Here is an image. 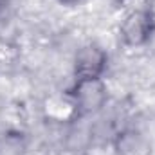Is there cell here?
<instances>
[{"label":"cell","instance_id":"cell-1","mask_svg":"<svg viewBox=\"0 0 155 155\" xmlns=\"http://www.w3.org/2000/svg\"><path fill=\"white\" fill-rule=\"evenodd\" d=\"M71 103L78 116H92L97 114L108 101V88L99 79H79L74 81L72 88L69 90Z\"/></svg>","mask_w":155,"mask_h":155},{"label":"cell","instance_id":"cell-2","mask_svg":"<svg viewBox=\"0 0 155 155\" xmlns=\"http://www.w3.org/2000/svg\"><path fill=\"white\" fill-rule=\"evenodd\" d=\"M155 33V13L152 7L130 11L119 25V38L126 47H143Z\"/></svg>","mask_w":155,"mask_h":155},{"label":"cell","instance_id":"cell-3","mask_svg":"<svg viewBox=\"0 0 155 155\" xmlns=\"http://www.w3.org/2000/svg\"><path fill=\"white\" fill-rule=\"evenodd\" d=\"M108 54L96 43L83 45L74 56V79H99L107 71Z\"/></svg>","mask_w":155,"mask_h":155},{"label":"cell","instance_id":"cell-4","mask_svg":"<svg viewBox=\"0 0 155 155\" xmlns=\"http://www.w3.org/2000/svg\"><path fill=\"white\" fill-rule=\"evenodd\" d=\"M114 150L117 155H152V144L143 132L126 128L116 135Z\"/></svg>","mask_w":155,"mask_h":155},{"label":"cell","instance_id":"cell-5","mask_svg":"<svg viewBox=\"0 0 155 155\" xmlns=\"http://www.w3.org/2000/svg\"><path fill=\"white\" fill-rule=\"evenodd\" d=\"M27 139L18 130H7L0 135V155H25Z\"/></svg>","mask_w":155,"mask_h":155},{"label":"cell","instance_id":"cell-6","mask_svg":"<svg viewBox=\"0 0 155 155\" xmlns=\"http://www.w3.org/2000/svg\"><path fill=\"white\" fill-rule=\"evenodd\" d=\"M63 5H78V4H81V2H85V0H60Z\"/></svg>","mask_w":155,"mask_h":155},{"label":"cell","instance_id":"cell-7","mask_svg":"<svg viewBox=\"0 0 155 155\" xmlns=\"http://www.w3.org/2000/svg\"><path fill=\"white\" fill-rule=\"evenodd\" d=\"M7 4H9V0H0V11H2V9H5V5H7Z\"/></svg>","mask_w":155,"mask_h":155}]
</instances>
